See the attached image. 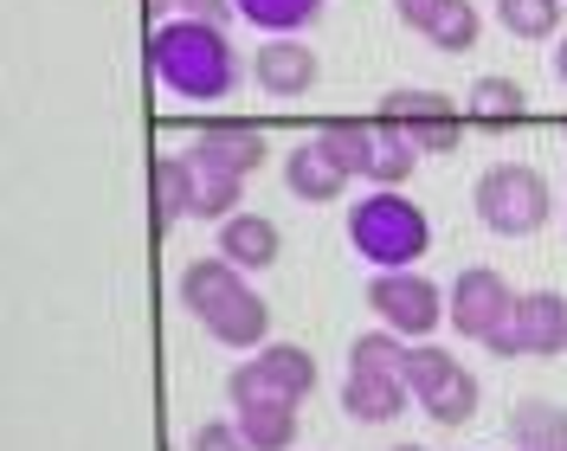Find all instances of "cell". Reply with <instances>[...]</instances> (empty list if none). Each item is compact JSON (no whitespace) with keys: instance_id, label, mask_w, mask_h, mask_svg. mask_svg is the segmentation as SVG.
I'll return each mask as SVG.
<instances>
[{"instance_id":"cell-33","label":"cell","mask_w":567,"mask_h":451,"mask_svg":"<svg viewBox=\"0 0 567 451\" xmlns=\"http://www.w3.org/2000/svg\"><path fill=\"white\" fill-rule=\"evenodd\" d=\"M388 451H425V445H388Z\"/></svg>"},{"instance_id":"cell-28","label":"cell","mask_w":567,"mask_h":451,"mask_svg":"<svg viewBox=\"0 0 567 451\" xmlns=\"http://www.w3.org/2000/svg\"><path fill=\"white\" fill-rule=\"evenodd\" d=\"M155 13H175V20H213V27H226V13H239L233 0H148Z\"/></svg>"},{"instance_id":"cell-16","label":"cell","mask_w":567,"mask_h":451,"mask_svg":"<svg viewBox=\"0 0 567 451\" xmlns=\"http://www.w3.org/2000/svg\"><path fill=\"white\" fill-rule=\"evenodd\" d=\"M413 407V387L400 381V375H354L342 381V413L361 419V426H388V419H400Z\"/></svg>"},{"instance_id":"cell-32","label":"cell","mask_w":567,"mask_h":451,"mask_svg":"<svg viewBox=\"0 0 567 451\" xmlns=\"http://www.w3.org/2000/svg\"><path fill=\"white\" fill-rule=\"evenodd\" d=\"M516 451H567V439H548V445H516Z\"/></svg>"},{"instance_id":"cell-22","label":"cell","mask_w":567,"mask_h":451,"mask_svg":"<svg viewBox=\"0 0 567 451\" xmlns=\"http://www.w3.org/2000/svg\"><path fill=\"white\" fill-rule=\"evenodd\" d=\"M239 13H246V27H258V33H303L310 20L322 13V0H233Z\"/></svg>"},{"instance_id":"cell-13","label":"cell","mask_w":567,"mask_h":451,"mask_svg":"<svg viewBox=\"0 0 567 451\" xmlns=\"http://www.w3.org/2000/svg\"><path fill=\"white\" fill-rule=\"evenodd\" d=\"M284 187H290L297 201H310V207H329V201L349 194V174L336 168V155L310 136V142H297V148L284 155Z\"/></svg>"},{"instance_id":"cell-26","label":"cell","mask_w":567,"mask_h":451,"mask_svg":"<svg viewBox=\"0 0 567 451\" xmlns=\"http://www.w3.org/2000/svg\"><path fill=\"white\" fill-rule=\"evenodd\" d=\"M239 201H246V181L239 174H219V168H200V219H233L239 213Z\"/></svg>"},{"instance_id":"cell-29","label":"cell","mask_w":567,"mask_h":451,"mask_svg":"<svg viewBox=\"0 0 567 451\" xmlns=\"http://www.w3.org/2000/svg\"><path fill=\"white\" fill-rule=\"evenodd\" d=\"M445 13H452V0H393V20L413 27V33H432Z\"/></svg>"},{"instance_id":"cell-2","label":"cell","mask_w":567,"mask_h":451,"mask_svg":"<svg viewBox=\"0 0 567 451\" xmlns=\"http://www.w3.org/2000/svg\"><path fill=\"white\" fill-rule=\"evenodd\" d=\"M181 310H194V322L207 329L219 348H265L271 342V304L246 284V271L233 258H194L175 284Z\"/></svg>"},{"instance_id":"cell-34","label":"cell","mask_w":567,"mask_h":451,"mask_svg":"<svg viewBox=\"0 0 567 451\" xmlns=\"http://www.w3.org/2000/svg\"><path fill=\"white\" fill-rule=\"evenodd\" d=\"M561 194H567V181H561ZM561 213H567V207H561Z\"/></svg>"},{"instance_id":"cell-9","label":"cell","mask_w":567,"mask_h":451,"mask_svg":"<svg viewBox=\"0 0 567 451\" xmlns=\"http://www.w3.org/2000/svg\"><path fill=\"white\" fill-rule=\"evenodd\" d=\"M516 284L491 271V265H464L458 278H452V297H445V316H452V336H471V342H484L503 316L516 310Z\"/></svg>"},{"instance_id":"cell-20","label":"cell","mask_w":567,"mask_h":451,"mask_svg":"<svg viewBox=\"0 0 567 451\" xmlns=\"http://www.w3.org/2000/svg\"><path fill=\"white\" fill-rule=\"evenodd\" d=\"M406 361H413V342H406V336H393L388 322L349 342V368H354V375H400V381H406Z\"/></svg>"},{"instance_id":"cell-18","label":"cell","mask_w":567,"mask_h":451,"mask_svg":"<svg viewBox=\"0 0 567 451\" xmlns=\"http://www.w3.org/2000/svg\"><path fill=\"white\" fill-rule=\"evenodd\" d=\"M317 142L336 155V168L349 181H368V162H374V142H381V123H361V116H329L317 130Z\"/></svg>"},{"instance_id":"cell-8","label":"cell","mask_w":567,"mask_h":451,"mask_svg":"<svg viewBox=\"0 0 567 451\" xmlns=\"http://www.w3.org/2000/svg\"><path fill=\"white\" fill-rule=\"evenodd\" d=\"M361 297H368V310L381 316L393 336H406V342H425V336L445 322V290L425 278L420 265H413V271H374Z\"/></svg>"},{"instance_id":"cell-35","label":"cell","mask_w":567,"mask_h":451,"mask_svg":"<svg viewBox=\"0 0 567 451\" xmlns=\"http://www.w3.org/2000/svg\"><path fill=\"white\" fill-rule=\"evenodd\" d=\"M561 136H567V123H561Z\"/></svg>"},{"instance_id":"cell-31","label":"cell","mask_w":567,"mask_h":451,"mask_svg":"<svg viewBox=\"0 0 567 451\" xmlns=\"http://www.w3.org/2000/svg\"><path fill=\"white\" fill-rule=\"evenodd\" d=\"M555 78H561V84H567V33L555 39Z\"/></svg>"},{"instance_id":"cell-21","label":"cell","mask_w":567,"mask_h":451,"mask_svg":"<svg viewBox=\"0 0 567 451\" xmlns=\"http://www.w3.org/2000/svg\"><path fill=\"white\" fill-rule=\"evenodd\" d=\"M420 162H425V148H420V142H406L400 130H388V123H381V142H374V162H368V181H374V187H406Z\"/></svg>"},{"instance_id":"cell-3","label":"cell","mask_w":567,"mask_h":451,"mask_svg":"<svg viewBox=\"0 0 567 451\" xmlns=\"http://www.w3.org/2000/svg\"><path fill=\"white\" fill-rule=\"evenodd\" d=\"M349 245L374 271H413L432 245V219L406 201V187H374L368 201L349 207Z\"/></svg>"},{"instance_id":"cell-11","label":"cell","mask_w":567,"mask_h":451,"mask_svg":"<svg viewBox=\"0 0 567 451\" xmlns=\"http://www.w3.org/2000/svg\"><path fill=\"white\" fill-rule=\"evenodd\" d=\"M200 168H219V174H239V181H251V174L271 162V142H265V130L258 123H239V116H219V123H200L194 130V148H187Z\"/></svg>"},{"instance_id":"cell-12","label":"cell","mask_w":567,"mask_h":451,"mask_svg":"<svg viewBox=\"0 0 567 451\" xmlns=\"http://www.w3.org/2000/svg\"><path fill=\"white\" fill-rule=\"evenodd\" d=\"M155 226L168 233L181 219H200V162L194 155H155Z\"/></svg>"},{"instance_id":"cell-15","label":"cell","mask_w":567,"mask_h":451,"mask_svg":"<svg viewBox=\"0 0 567 451\" xmlns=\"http://www.w3.org/2000/svg\"><path fill=\"white\" fill-rule=\"evenodd\" d=\"M219 258H233L239 271H271L284 258V233L265 219V213H233V219H219Z\"/></svg>"},{"instance_id":"cell-19","label":"cell","mask_w":567,"mask_h":451,"mask_svg":"<svg viewBox=\"0 0 567 451\" xmlns=\"http://www.w3.org/2000/svg\"><path fill=\"white\" fill-rule=\"evenodd\" d=\"M239 432L251 439V451H290L297 445V400H258V407H233Z\"/></svg>"},{"instance_id":"cell-27","label":"cell","mask_w":567,"mask_h":451,"mask_svg":"<svg viewBox=\"0 0 567 451\" xmlns=\"http://www.w3.org/2000/svg\"><path fill=\"white\" fill-rule=\"evenodd\" d=\"M187 451H251V439L239 432V419H207V426H194Z\"/></svg>"},{"instance_id":"cell-24","label":"cell","mask_w":567,"mask_h":451,"mask_svg":"<svg viewBox=\"0 0 567 451\" xmlns=\"http://www.w3.org/2000/svg\"><path fill=\"white\" fill-rule=\"evenodd\" d=\"M509 439H516V445L567 439V407L561 400H516V413H509Z\"/></svg>"},{"instance_id":"cell-17","label":"cell","mask_w":567,"mask_h":451,"mask_svg":"<svg viewBox=\"0 0 567 451\" xmlns=\"http://www.w3.org/2000/svg\"><path fill=\"white\" fill-rule=\"evenodd\" d=\"M464 116H471L477 130H516V123L529 116V91H523L516 78L491 71V78H477V84L464 91Z\"/></svg>"},{"instance_id":"cell-30","label":"cell","mask_w":567,"mask_h":451,"mask_svg":"<svg viewBox=\"0 0 567 451\" xmlns=\"http://www.w3.org/2000/svg\"><path fill=\"white\" fill-rule=\"evenodd\" d=\"M484 348H491L496 361H516V355H523V336H516V310L503 316V322H496L491 336H484Z\"/></svg>"},{"instance_id":"cell-4","label":"cell","mask_w":567,"mask_h":451,"mask_svg":"<svg viewBox=\"0 0 567 451\" xmlns=\"http://www.w3.org/2000/svg\"><path fill=\"white\" fill-rule=\"evenodd\" d=\"M471 207H477V226L496 233V239H529L548 226L555 213V187L548 174L529 168V162H491L471 187Z\"/></svg>"},{"instance_id":"cell-25","label":"cell","mask_w":567,"mask_h":451,"mask_svg":"<svg viewBox=\"0 0 567 451\" xmlns=\"http://www.w3.org/2000/svg\"><path fill=\"white\" fill-rule=\"evenodd\" d=\"M477 33H484L477 7H471V0H452V13H445V20H439L425 39H432V52H452V59H458V52H471V45H477Z\"/></svg>"},{"instance_id":"cell-23","label":"cell","mask_w":567,"mask_h":451,"mask_svg":"<svg viewBox=\"0 0 567 451\" xmlns=\"http://www.w3.org/2000/svg\"><path fill=\"white\" fill-rule=\"evenodd\" d=\"M561 7L567 0H496V20L516 39H561Z\"/></svg>"},{"instance_id":"cell-14","label":"cell","mask_w":567,"mask_h":451,"mask_svg":"<svg viewBox=\"0 0 567 451\" xmlns=\"http://www.w3.org/2000/svg\"><path fill=\"white\" fill-rule=\"evenodd\" d=\"M516 336H523V355L555 361L567 348V297L561 290H523L516 297Z\"/></svg>"},{"instance_id":"cell-7","label":"cell","mask_w":567,"mask_h":451,"mask_svg":"<svg viewBox=\"0 0 567 451\" xmlns=\"http://www.w3.org/2000/svg\"><path fill=\"white\" fill-rule=\"evenodd\" d=\"M374 123H388V130H400L406 142H420L425 155H458L464 142V116L445 91H420V84H400V91H388L381 98V110H374Z\"/></svg>"},{"instance_id":"cell-6","label":"cell","mask_w":567,"mask_h":451,"mask_svg":"<svg viewBox=\"0 0 567 451\" xmlns=\"http://www.w3.org/2000/svg\"><path fill=\"white\" fill-rule=\"evenodd\" d=\"M317 393V355L297 342H265L251 348V361H239L226 375V400L233 407H258V400H310Z\"/></svg>"},{"instance_id":"cell-1","label":"cell","mask_w":567,"mask_h":451,"mask_svg":"<svg viewBox=\"0 0 567 451\" xmlns=\"http://www.w3.org/2000/svg\"><path fill=\"white\" fill-rule=\"evenodd\" d=\"M148 65L181 104H226L239 91V52L213 20H162L148 33Z\"/></svg>"},{"instance_id":"cell-10","label":"cell","mask_w":567,"mask_h":451,"mask_svg":"<svg viewBox=\"0 0 567 451\" xmlns=\"http://www.w3.org/2000/svg\"><path fill=\"white\" fill-rule=\"evenodd\" d=\"M317 78H322V59L303 45V33H278V39H265V45L251 52V84H258L265 98H278V104L310 98Z\"/></svg>"},{"instance_id":"cell-5","label":"cell","mask_w":567,"mask_h":451,"mask_svg":"<svg viewBox=\"0 0 567 451\" xmlns=\"http://www.w3.org/2000/svg\"><path fill=\"white\" fill-rule=\"evenodd\" d=\"M406 387H413V407H420L432 426H471L477 419V400H484V387L477 375L464 368L458 355H445L439 342H413V361H406Z\"/></svg>"}]
</instances>
